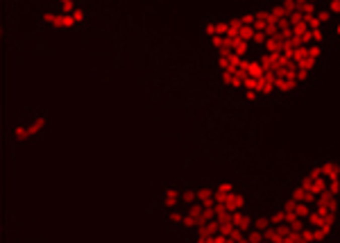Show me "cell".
<instances>
[{
	"label": "cell",
	"instance_id": "obj_11",
	"mask_svg": "<svg viewBox=\"0 0 340 243\" xmlns=\"http://www.w3.org/2000/svg\"><path fill=\"white\" fill-rule=\"evenodd\" d=\"M315 16H317V19L322 21V25H326V28H329V25H331V23H333V21H335V16L331 14V12L326 10L324 5H317V12H315Z\"/></svg>",
	"mask_w": 340,
	"mask_h": 243
},
{
	"label": "cell",
	"instance_id": "obj_3",
	"mask_svg": "<svg viewBox=\"0 0 340 243\" xmlns=\"http://www.w3.org/2000/svg\"><path fill=\"white\" fill-rule=\"evenodd\" d=\"M9 137H12V141L16 143L21 150H34V148H36L34 139H32L30 130H27V125H25V120H23V116L18 114V109L14 111L12 125H9Z\"/></svg>",
	"mask_w": 340,
	"mask_h": 243
},
{
	"label": "cell",
	"instance_id": "obj_8",
	"mask_svg": "<svg viewBox=\"0 0 340 243\" xmlns=\"http://www.w3.org/2000/svg\"><path fill=\"white\" fill-rule=\"evenodd\" d=\"M50 5H54L57 10L66 12V14H71L73 10H77V7L82 5V0H50Z\"/></svg>",
	"mask_w": 340,
	"mask_h": 243
},
{
	"label": "cell",
	"instance_id": "obj_14",
	"mask_svg": "<svg viewBox=\"0 0 340 243\" xmlns=\"http://www.w3.org/2000/svg\"><path fill=\"white\" fill-rule=\"evenodd\" d=\"M329 32H331V39H335V41H340V19H335L333 23L329 25Z\"/></svg>",
	"mask_w": 340,
	"mask_h": 243
},
{
	"label": "cell",
	"instance_id": "obj_4",
	"mask_svg": "<svg viewBox=\"0 0 340 243\" xmlns=\"http://www.w3.org/2000/svg\"><path fill=\"white\" fill-rule=\"evenodd\" d=\"M177 207H181V187L179 184H168L163 189L161 198H159V211L166 214V211L177 209Z\"/></svg>",
	"mask_w": 340,
	"mask_h": 243
},
{
	"label": "cell",
	"instance_id": "obj_7",
	"mask_svg": "<svg viewBox=\"0 0 340 243\" xmlns=\"http://www.w3.org/2000/svg\"><path fill=\"white\" fill-rule=\"evenodd\" d=\"M71 16H73V21H75L77 30L84 28V25H89V21H91V12L86 10L84 5H80L77 10H73V12H71Z\"/></svg>",
	"mask_w": 340,
	"mask_h": 243
},
{
	"label": "cell",
	"instance_id": "obj_15",
	"mask_svg": "<svg viewBox=\"0 0 340 243\" xmlns=\"http://www.w3.org/2000/svg\"><path fill=\"white\" fill-rule=\"evenodd\" d=\"M311 3H315V5H322V3H324V0H311Z\"/></svg>",
	"mask_w": 340,
	"mask_h": 243
},
{
	"label": "cell",
	"instance_id": "obj_12",
	"mask_svg": "<svg viewBox=\"0 0 340 243\" xmlns=\"http://www.w3.org/2000/svg\"><path fill=\"white\" fill-rule=\"evenodd\" d=\"M245 241L261 243V241H265V232H263V229H256V227H249L247 232H245Z\"/></svg>",
	"mask_w": 340,
	"mask_h": 243
},
{
	"label": "cell",
	"instance_id": "obj_1",
	"mask_svg": "<svg viewBox=\"0 0 340 243\" xmlns=\"http://www.w3.org/2000/svg\"><path fill=\"white\" fill-rule=\"evenodd\" d=\"M18 114L23 116L27 130H30L34 143L39 146L43 139H48L50 130H52V109L43 105H34V107H23L18 109Z\"/></svg>",
	"mask_w": 340,
	"mask_h": 243
},
{
	"label": "cell",
	"instance_id": "obj_13",
	"mask_svg": "<svg viewBox=\"0 0 340 243\" xmlns=\"http://www.w3.org/2000/svg\"><path fill=\"white\" fill-rule=\"evenodd\" d=\"M322 5H324L326 10H329L331 14L335 16V19H340V0H324Z\"/></svg>",
	"mask_w": 340,
	"mask_h": 243
},
{
	"label": "cell",
	"instance_id": "obj_9",
	"mask_svg": "<svg viewBox=\"0 0 340 243\" xmlns=\"http://www.w3.org/2000/svg\"><path fill=\"white\" fill-rule=\"evenodd\" d=\"M249 48H252V43L240 41V39H234V43H231V52H234L236 57H247Z\"/></svg>",
	"mask_w": 340,
	"mask_h": 243
},
{
	"label": "cell",
	"instance_id": "obj_10",
	"mask_svg": "<svg viewBox=\"0 0 340 243\" xmlns=\"http://www.w3.org/2000/svg\"><path fill=\"white\" fill-rule=\"evenodd\" d=\"M308 57L322 62L326 57V46H322V43H308Z\"/></svg>",
	"mask_w": 340,
	"mask_h": 243
},
{
	"label": "cell",
	"instance_id": "obj_6",
	"mask_svg": "<svg viewBox=\"0 0 340 243\" xmlns=\"http://www.w3.org/2000/svg\"><path fill=\"white\" fill-rule=\"evenodd\" d=\"M216 37H220V32H218V23H216V16H209V19L202 23V41H204V46H207V43H211Z\"/></svg>",
	"mask_w": 340,
	"mask_h": 243
},
{
	"label": "cell",
	"instance_id": "obj_5",
	"mask_svg": "<svg viewBox=\"0 0 340 243\" xmlns=\"http://www.w3.org/2000/svg\"><path fill=\"white\" fill-rule=\"evenodd\" d=\"M322 170V177L329 182V179H338L340 177V159H331V157H324L322 161H317Z\"/></svg>",
	"mask_w": 340,
	"mask_h": 243
},
{
	"label": "cell",
	"instance_id": "obj_2",
	"mask_svg": "<svg viewBox=\"0 0 340 243\" xmlns=\"http://www.w3.org/2000/svg\"><path fill=\"white\" fill-rule=\"evenodd\" d=\"M39 21H41V25H43V28L52 30V32L66 34V32H75V30H77V25H75V21H73V16L66 14V12H61V10H57L54 5L41 7Z\"/></svg>",
	"mask_w": 340,
	"mask_h": 243
}]
</instances>
